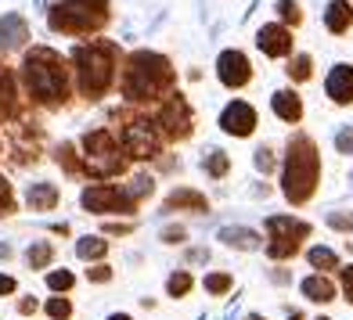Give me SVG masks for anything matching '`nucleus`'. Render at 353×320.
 Here are the masks:
<instances>
[{
	"instance_id": "1",
	"label": "nucleus",
	"mask_w": 353,
	"mask_h": 320,
	"mask_svg": "<svg viewBox=\"0 0 353 320\" xmlns=\"http://www.w3.org/2000/svg\"><path fill=\"white\" fill-rule=\"evenodd\" d=\"M173 87V69L163 54H148L141 51L126 61L123 72V94L130 101H155L159 94H166Z\"/></svg>"
},
{
	"instance_id": "2",
	"label": "nucleus",
	"mask_w": 353,
	"mask_h": 320,
	"mask_svg": "<svg viewBox=\"0 0 353 320\" xmlns=\"http://www.w3.org/2000/svg\"><path fill=\"white\" fill-rule=\"evenodd\" d=\"M22 79H26L29 98L40 105H54L65 98V61L51 47H37L33 54H26Z\"/></svg>"
},
{
	"instance_id": "3",
	"label": "nucleus",
	"mask_w": 353,
	"mask_h": 320,
	"mask_svg": "<svg viewBox=\"0 0 353 320\" xmlns=\"http://www.w3.org/2000/svg\"><path fill=\"white\" fill-rule=\"evenodd\" d=\"M76 61V76H79V90L87 98H101L116 79V47L98 40V43H83L72 54Z\"/></svg>"
},
{
	"instance_id": "4",
	"label": "nucleus",
	"mask_w": 353,
	"mask_h": 320,
	"mask_svg": "<svg viewBox=\"0 0 353 320\" xmlns=\"http://www.w3.org/2000/svg\"><path fill=\"white\" fill-rule=\"evenodd\" d=\"M321 177V158L310 137H296L288 144V162H285V195L288 202H307L314 195V184Z\"/></svg>"
},
{
	"instance_id": "5",
	"label": "nucleus",
	"mask_w": 353,
	"mask_h": 320,
	"mask_svg": "<svg viewBox=\"0 0 353 320\" xmlns=\"http://www.w3.org/2000/svg\"><path fill=\"white\" fill-rule=\"evenodd\" d=\"M108 19V0H58L51 11V29L58 33H90Z\"/></svg>"
},
{
	"instance_id": "6",
	"label": "nucleus",
	"mask_w": 353,
	"mask_h": 320,
	"mask_svg": "<svg viewBox=\"0 0 353 320\" xmlns=\"http://www.w3.org/2000/svg\"><path fill=\"white\" fill-rule=\"evenodd\" d=\"M83 148H87V173L90 177H112V173L123 169V158L119 148L112 140L108 130H94L83 137Z\"/></svg>"
},
{
	"instance_id": "7",
	"label": "nucleus",
	"mask_w": 353,
	"mask_h": 320,
	"mask_svg": "<svg viewBox=\"0 0 353 320\" xmlns=\"http://www.w3.org/2000/svg\"><path fill=\"white\" fill-rule=\"evenodd\" d=\"M267 231H270V245H267L270 259H288V255H296L299 252V237L310 234L307 223H296L292 216L267 220Z\"/></svg>"
},
{
	"instance_id": "8",
	"label": "nucleus",
	"mask_w": 353,
	"mask_h": 320,
	"mask_svg": "<svg viewBox=\"0 0 353 320\" xmlns=\"http://www.w3.org/2000/svg\"><path fill=\"white\" fill-rule=\"evenodd\" d=\"M83 205L90 213H130L134 209V202L126 198V191L123 187H112V184H98V187H90L83 191Z\"/></svg>"
},
{
	"instance_id": "9",
	"label": "nucleus",
	"mask_w": 353,
	"mask_h": 320,
	"mask_svg": "<svg viewBox=\"0 0 353 320\" xmlns=\"http://www.w3.org/2000/svg\"><path fill=\"white\" fill-rule=\"evenodd\" d=\"M216 72H220V83L223 87H245L249 83V58L242 51H223L216 61Z\"/></svg>"
},
{
	"instance_id": "10",
	"label": "nucleus",
	"mask_w": 353,
	"mask_h": 320,
	"mask_svg": "<svg viewBox=\"0 0 353 320\" xmlns=\"http://www.w3.org/2000/svg\"><path fill=\"white\" fill-rule=\"evenodd\" d=\"M220 126L228 134H234V137H249L252 126H256V111L245 101H231L228 108H223V116H220Z\"/></svg>"
},
{
	"instance_id": "11",
	"label": "nucleus",
	"mask_w": 353,
	"mask_h": 320,
	"mask_svg": "<svg viewBox=\"0 0 353 320\" xmlns=\"http://www.w3.org/2000/svg\"><path fill=\"white\" fill-rule=\"evenodd\" d=\"M256 43H260V51L270 54V58L292 54V33H288L285 25H263L260 33H256Z\"/></svg>"
},
{
	"instance_id": "12",
	"label": "nucleus",
	"mask_w": 353,
	"mask_h": 320,
	"mask_svg": "<svg viewBox=\"0 0 353 320\" xmlns=\"http://www.w3.org/2000/svg\"><path fill=\"white\" fill-rule=\"evenodd\" d=\"M126 148L134 151V158H152L159 151V137L148 122H134V126H126Z\"/></svg>"
},
{
	"instance_id": "13",
	"label": "nucleus",
	"mask_w": 353,
	"mask_h": 320,
	"mask_svg": "<svg viewBox=\"0 0 353 320\" xmlns=\"http://www.w3.org/2000/svg\"><path fill=\"white\" fill-rule=\"evenodd\" d=\"M159 126L170 134V137H184L188 134V126H191V108L184 98H173L166 108H163V116H159Z\"/></svg>"
},
{
	"instance_id": "14",
	"label": "nucleus",
	"mask_w": 353,
	"mask_h": 320,
	"mask_svg": "<svg viewBox=\"0 0 353 320\" xmlns=\"http://www.w3.org/2000/svg\"><path fill=\"white\" fill-rule=\"evenodd\" d=\"M328 98L335 105H350L353 101V69L350 65H335L328 76Z\"/></svg>"
},
{
	"instance_id": "15",
	"label": "nucleus",
	"mask_w": 353,
	"mask_h": 320,
	"mask_svg": "<svg viewBox=\"0 0 353 320\" xmlns=\"http://www.w3.org/2000/svg\"><path fill=\"white\" fill-rule=\"evenodd\" d=\"M29 40V29L22 22V14H4V22H0V47L11 51V47H22Z\"/></svg>"
},
{
	"instance_id": "16",
	"label": "nucleus",
	"mask_w": 353,
	"mask_h": 320,
	"mask_svg": "<svg viewBox=\"0 0 353 320\" xmlns=\"http://www.w3.org/2000/svg\"><path fill=\"white\" fill-rule=\"evenodd\" d=\"M325 25L332 29V33H346V29L353 25V8L346 4V0H332L328 11H325Z\"/></svg>"
},
{
	"instance_id": "17",
	"label": "nucleus",
	"mask_w": 353,
	"mask_h": 320,
	"mask_svg": "<svg viewBox=\"0 0 353 320\" xmlns=\"http://www.w3.org/2000/svg\"><path fill=\"white\" fill-rule=\"evenodd\" d=\"M274 111H278V119H285V122H299V116H303L299 94H292V90H278V94H274Z\"/></svg>"
},
{
	"instance_id": "18",
	"label": "nucleus",
	"mask_w": 353,
	"mask_h": 320,
	"mask_svg": "<svg viewBox=\"0 0 353 320\" xmlns=\"http://www.w3.org/2000/svg\"><path fill=\"white\" fill-rule=\"evenodd\" d=\"M166 209H191V213H205L210 209V202H205L199 191H188V187H181V191H173V195L166 198Z\"/></svg>"
},
{
	"instance_id": "19",
	"label": "nucleus",
	"mask_w": 353,
	"mask_h": 320,
	"mask_svg": "<svg viewBox=\"0 0 353 320\" xmlns=\"http://www.w3.org/2000/svg\"><path fill=\"white\" fill-rule=\"evenodd\" d=\"M303 295H307L310 302H332V299H335V284H332L328 277L314 274V277L303 281Z\"/></svg>"
},
{
	"instance_id": "20",
	"label": "nucleus",
	"mask_w": 353,
	"mask_h": 320,
	"mask_svg": "<svg viewBox=\"0 0 353 320\" xmlns=\"http://www.w3.org/2000/svg\"><path fill=\"white\" fill-rule=\"evenodd\" d=\"M220 242H228L231 248H256V245H260V234H256V231H245V227H223L220 231Z\"/></svg>"
},
{
	"instance_id": "21",
	"label": "nucleus",
	"mask_w": 353,
	"mask_h": 320,
	"mask_svg": "<svg viewBox=\"0 0 353 320\" xmlns=\"http://www.w3.org/2000/svg\"><path fill=\"white\" fill-rule=\"evenodd\" d=\"M54 202H58L54 184H33L29 187V205H33V209H54Z\"/></svg>"
},
{
	"instance_id": "22",
	"label": "nucleus",
	"mask_w": 353,
	"mask_h": 320,
	"mask_svg": "<svg viewBox=\"0 0 353 320\" xmlns=\"http://www.w3.org/2000/svg\"><path fill=\"white\" fill-rule=\"evenodd\" d=\"M51 259H54V245H51V242H37L33 248L26 252V263H29V270H43Z\"/></svg>"
},
{
	"instance_id": "23",
	"label": "nucleus",
	"mask_w": 353,
	"mask_h": 320,
	"mask_svg": "<svg viewBox=\"0 0 353 320\" xmlns=\"http://www.w3.org/2000/svg\"><path fill=\"white\" fill-rule=\"evenodd\" d=\"M76 252H79V259H101V255L108 252V242H101V237H83V242L76 245Z\"/></svg>"
},
{
	"instance_id": "24",
	"label": "nucleus",
	"mask_w": 353,
	"mask_h": 320,
	"mask_svg": "<svg viewBox=\"0 0 353 320\" xmlns=\"http://www.w3.org/2000/svg\"><path fill=\"white\" fill-rule=\"evenodd\" d=\"M310 266H317V270H339V259H335L332 248H310Z\"/></svg>"
},
{
	"instance_id": "25",
	"label": "nucleus",
	"mask_w": 353,
	"mask_h": 320,
	"mask_svg": "<svg viewBox=\"0 0 353 320\" xmlns=\"http://www.w3.org/2000/svg\"><path fill=\"white\" fill-rule=\"evenodd\" d=\"M228 155L223 151H210L205 155V173H210V177H223V173H228Z\"/></svg>"
},
{
	"instance_id": "26",
	"label": "nucleus",
	"mask_w": 353,
	"mask_h": 320,
	"mask_svg": "<svg viewBox=\"0 0 353 320\" xmlns=\"http://www.w3.org/2000/svg\"><path fill=\"white\" fill-rule=\"evenodd\" d=\"M11 98H14V83H11L8 72H0V116L11 111Z\"/></svg>"
},
{
	"instance_id": "27",
	"label": "nucleus",
	"mask_w": 353,
	"mask_h": 320,
	"mask_svg": "<svg viewBox=\"0 0 353 320\" xmlns=\"http://www.w3.org/2000/svg\"><path fill=\"white\" fill-rule=\"evenodd\" d=\"M231 274H210V277H205V292H210V295H223V292H231Z\"/></svg>"
},
{
	"instance_id": "28",
	"label": "nucleus",
	"mask_w": 353,
	"mask_h": 320,
	"mask_svg": "<svg viewBox=\"0 0 353 320\" xmlns=\"http://www.w3.org/2000/svg\"><path fill=\"white\" fill-rule=\"evenodd\" d=\"M166 292H170L173 299H184V295L191 292V277H188V274H173V277L166 281Z\"/></svg>"
},
{
	"instance_id": "29",
	"label": "nucleus",
	"mask_w": 353,
	"mask_h": 320,
	"mask_svg": "<svg viewBox=\"0 0 353 320\" xmlns=\"http://www.w3.org/2000/svg\"><path fill=\"white\" fill-rule=\"evenodd\" d=\"M47 317L51 320H69L72 317V302L69 299H51L47 302Z\"/></svg>"
},
{
	"instance_id": "30",
	"label": "nucleus",
	"mask_w": 353,
	"mask_h": 320,
	"mask_svg": "<svg viewBox=\"0 0 353 320\" xmlns=\"http://www.w3.org/2000/svg\"><path fill=\"white\" fill-rule=\"evenodd\" d=\"M47 284H51L54 292H69V288H72V274H69V270H54V274H47Z\"/></svg>"
},
{
	"instance_id": "31",
	"label": "nucleus",
	"mask_w": 353,
	"mask_h": 320,
	"mask_svg": "<svg viewBox=\"0 0 353 320\" xmlns=\"http://www.w3.org/2000/svg\"><path fill=\"white\" fill-rule=\"evenodd\" d=\"M288 76H296V79H310V58L307 54H299L292 65H288Z\"/></svg>"
},
{
	"instance_id": "32",
	"label": "nucleus",
	"mask_w": 353,
	"mask_h": 320,
	"mask_svg": "<svg viewBox=\"0 0 353 320\" xmlns=\"http://www.w3.org/2000/svg\"><path fill=\"white\" fill-rule=\"evenodd\" d=\"M328 223H332L335 231H353V213H350V216H346V213H332Z\"/></svg>"
},
{
	"instance_id": "33",
	"label": "nucleus",
	"mask_w": 353,
	"mask_h": 320,
	"mask_svg": "<svg viewBox=\"0 0 353 320\" xmlns=\"http://www.w3.org/2000/svg\"><path fill=\"white\" fill-rule=\"evenodd\" d=\"M278 11H281V19L299 22V4H296V0H278Z\"/></svg>"
},
{
	"instance_id": "34",
	"label": "nucleus",
	"mask_w": 353,
	"mask_h": 320,
	"mask_svg": "<svg viewBox=\"0 0 353 320\" xmlns=\"http://www.w3.org/2000/svg\"><path fill=\"white\" fill-rule=\"evenodd\" d=\"M87 277H90V281H101V284H105V281H112V270H108V266L101 263V266H90V270H87Z\"/></svg>"
},
{
	"instance_id": "35",
	"label": "nucleus",
	"mask_w": 353,
	"mask_h": 320,
	"mask_svg": "<svg viewBox=\"0 0 353 320\" xmlns=\"http://www.w3.org/2000/svg\"><path fill=\"white\" fill-rule=\"evenodd\" d=\"M343 295H346V302H353V266L343 270Z\"/></svg>"
},
{
	"instance_id": "36",
	"label": "nucleus",
	"mask_w": 353,
	"mask_h": 320,
	"mask_svg": "<svg viewBox=\"0 0 353 320\" xmlns=\"http://www.w3.org/2000/svg\"><path fill=\"white\" fill-rule=\"evenodd\" d=\"M163 242L181 245V242H184V231H181V227H166V231H163Z\"/></svg>"
},
{
	"instance_id": "37",
	"label": "nucleus",
	"mask_w": 353,
	"mask_h": 320,
	"mask_svg": "<svg viewBox=\"0 0 353 320\" xmlns=\"http://www.w3.org/2000/svg\"><path fill=\"white\" fill-rule=\"evenodd\" d=\"M11 209V187L8 180H0V213H8Z\"/></svg>"
},
{
	"instance_id": "38",
	"label": "nucleus",
	"mask_w": 353,
	"mask_h": 320,
	"mask_svg": "<svg viewBox=\"0 0 353 320\" xmlns=\"http://www.w3.org/2000/svg\"><path fill=\"white\" fill-rule=\"evenodd\" d=\"M335 144H339V151H353V130H343L335 137Z\"/></svg>"
},
{
	"instance_id": "39",
	"label": "nucleus",
	"mask_w": 353,
	"mask_h": 320,
	"mask_svg": "<svg viewBox=\"0 0 353 320\" xmlns=\"http://www.w3.org/2000/svg\"><path fill=\"white\" fill-rule=\"evenodd\" d=\"M11 292H14V277L0 274V295H11Z\"/></svg>"
},
{
	"instance_id": "40",
	"label": "nucleus",
	"mask_w": 353,
	"mask_h": 320,
	"mask_svg": "<svg viewBox=\"0 0 353 320\" xmlns=\"http://www.w3.org/2000/svg\"><path fill=\"white\" fill-rule=\"evenodd\" d=\"M19 313H22V317L37 313V299H22V302H19Z\"/></svg>"
},
{
	"instance_id": "41",
	"label": "nucleus",
	"mask_w": 353,
	"mask_h": 320,
	"mask_svg": "<svg viewBox=\"0 0 353 320\" xmlns=\"http://www.w3.org/2000/svg\"><path fill=\"white\" fill-rule=\"evenodd\" d=\"M108 320H134V317H126V313H112Z\"/></svg>"
},
{
	"instance_id": "42",
	"label": "nucleus",
	"mask_w": 353,
	"mask_h": 320,
	"mask_svg": "<svg viewBox=\"0 0 353 320\" xmlns=\"http://www.w3.org/2000/svg\"><path fill=\"white\" fill-rule=\"evenodd\" d=\"M245 320H267V317H245Z\"/></svg>"
},
{
	"instance_id": "43",
	"label": "nucleus",
	"mask_w": 353,
	"mask_h": 320,
	"mask_svg": "<svg viewBox=\"0 0 353 320\" xmlns=\"http://www.w3.org/2000/svg\"><path fill=\"white\" fill-rule=\"evenodd\" d=\"M317 320H328V317H317Z\"/></svg>"
}]
</instances>
